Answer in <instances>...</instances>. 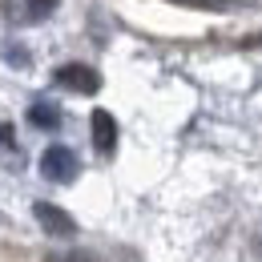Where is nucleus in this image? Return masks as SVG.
<instances>
[{"mask_svg": "<svg viewBox=\"0 0 262 262\" xmlns=\"http://www.w3.org/2000/svg\"><path fill=\"white\" fill-rule=\"evenodd\" d=\"M8 141H12V129H8L4 121H0V145H8Z\"/></svg>", "mask_w": 262, "mask_h": 262, "instance_id": "obj_8", "label": "nucleus"}, {"mask_svg": "<svg viewBox=\"0 0 262 262\" xmlns=\"http://www.w3.org/2000/svg\"><path fill=\"white\" fill-rule=\"evenodd\" d=\"M57 85H65L73 93H97L101 77H97V69H89V65H61L57 69Z\"/></svg>", "mask_w": 262, "mask_h": 262, "instance_id": "obj_3", "label": "nucleus"}, {"mask_svg": "<svg viewBox=\"0 0 262 262\" xmlns=\"http://www.w3.org/2000/svg\"><path fill=\"white\" fill-rule=\"evenodd\" d=\"M29 121H33L36 129H57L61 125V109L57 105H33L29 109Z\"/></svg>", "mask_w": 262, "mask_h": 262, "instance_id": "obj_5", "label": "nucleus"}, {"mask_svg": "<svg viewBox=\"0 0 262 262\" xmlns=\"http://www.w3.org/2000/svg\"><path fill=\"white\" fill-rule=\"evenodd\" d=\"M33 214H36V222H40V230H49V234H57V238H73V234H77L73 214H65V210L53 206V202H36Z\"/></svg>", "mask_w": 262, "mask_h": 262, "instance_id": "obj_2", "label": "nucleus"}, {"mask_svg": "<svg viewBox=\"0 0 262 262\" xmlns=\"http://www.w3.org/2000/svg\"><path fill=\"white\" fill-rule=\"evenodd\" d=\"M93 145H97V154H105V158L117 145V121H113L109 109H93Z\"/></svg>", "mask_w": 262, "mask_h": 262, "instance_id": "obj_4", "label": "nucleus"}, {"mask_svg": "<svg viewBox=\"0 0 262 262\" xmlns=\"http://www.w3.org/2000/svg\"><path fill=\"white\" fill-rule=\"evenodd\" d=\"M49 262H93L89 254H81V250H69V254H53Z\"/></svg>", "mask_w": 262, "mask_h": 262, "instance_id": "obj_7", "label": "nucleus"}, {"mask_svg": "<svg viewBox=\"0 0 262 262\" xmlns=\"http://www.w3.org/2000/svg\"><path fill=\"white\" fill-rule=\"evenodd\" d=\"M40 173L53 178V182H73L77 178V154L69 145H49L40 154Z\"/></svg>", "mask_w": 262, "mask_h": 262, "instance_id": "obj_1", "label": "nucleus"}, {"mask_svg": "<svg viewBox=\"0 0 262 262\" xmlns=\"http://www.w3.org/2000/svg\"><path fill=\"white\" fill-rule=\"evenodd\" d=\"M20 4L29 8V16H25V20H40V16H49V12H53L61 0H20Z\"/></svg>", "mask_w": 262, "mask_h": 262, "instance_id": "obj_6", "label": "nucleus"}]
</instances>
